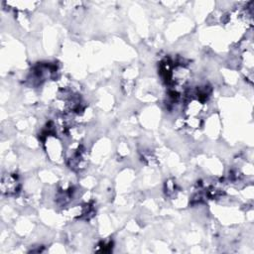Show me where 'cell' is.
<instances>
[{
  "instance_id": "obj_1",
  "label": "cell",
  "mask_w": 254,
  "mask_h": 254,
  "mask_svg": "<svg viewBox=\"0 0 254 254\" xmlns=\"http://www.w3.org/2000/svg\"><path fill=\"white\" fill-rule=\"evenodd\" d=\"M1 190L2 192L7 195L18 193L20 190V184L17 176L15 174L4 175L1 180Z\"/></svg>"
}]
</instances>
